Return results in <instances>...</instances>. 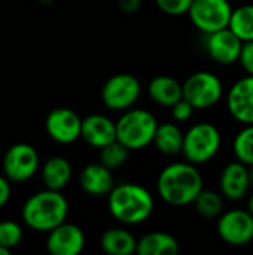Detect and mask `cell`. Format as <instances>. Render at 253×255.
I'll return each mask as SVG.
<instances>
[{
  "instance_id": "cell-18",
  "label": "cell",
  "mask_w": 253,
  "mask_h": 255,
  "mask_svg": "<svg viewBox=\"0 0 253 255\" xmlns=\"http://www.w3.org/2000/svg\"><path fill=\"white\" fill-rule=\"evenodd\" d=\"M40 173H42V182L45 188L61 191L63 188L69 185L72 175H73V169H72L70 161L66 157L54 155L45 161Z\"/></svg>"
},
{
  "instance_id": "cell-10",
  "label": "cell",
  "mask_w": 253,
  "mask_h": 255,
  "mask_svg": "<svg viewBox=\"0 0 253 255\" xmlns=\"http://www.w3.org/2000/svg\"><path fill=\"white\" fill-rule=\"evenodd\" d=\"M219 238L231 247H245L253 241V215L245 209H231L219 215Z\"/></svg>"
},
{
  "instance_id": "cell-29",
  "label": "cell",
  "mask_w": 253,
  "mask_h": 255,
  "mask_svg": "<svg viewBox=\"0 0 253 255\" xmlns=\"http://www.w3.org/2000/svg\"><path fill=\"white\" fill-rule=\"evenodd\" d=\"M194 111L195 109L192 108V105L188 103L185 99H180L179 102H176L171 106V115H173L174 121H177V123H185V121L191 120Z\"/></svg>"
},
{
  "instance_id": "cell-21",
  "label": "cell",
  "mask_w": 253,
  "mask_h": 255,
  "mask_svg": "<svg viewBox=\"0 0 253 255\" xmlns=\"http://www.w3.org/2000/svg\"><path fill=\"white\" fill-rule=\"evenodd\" d=\"M136 253L139 255H176L179 253V242L169 233L152 232L137 241Z\"/></svg>"
},
{
  "instance_id": "cell-16",
  "label": "cell",
  "mask_w": 253,
  "mask_h": 255,
  "mask_svg": "<svg viewBox=\"0 0 253 255\" xmlns=\"http://www.w3.org/2000/svg\"><path fill=\"white\" fill-rule=\"evenodd\" d=\"M219 188L222 197L231 202L243 200L251 190L248 166L239 160L227 164L219 178Z\"/></svg>"
},
{
  "instance_id": "cell-32",
  "label": "cell",
  "mask_w": 253,
  "mask_h": 255,
  "mask_svg": "<svg viewBox=\"0 0 253 255\" xmlns=\"http://www.w3.org/2000/svg\"><path fill=\"white\" fill-rule=\"evenodd\" d=\"M119 9L125 13H134L140 9L142 0H118Z\"/></svg>"
},
{
  "instance_id": "cell-7",
  "label": "cell",
  "mask_w": 253,
  "mask_h": 255,
  "mask_svg": "<svg viewBox=\"0 0 253 255\" xmlns=\"http://www.w3.org/2000/svg\"><path fill=\"white\" fill-rule=\"evenodd\" d=\"M40 167L37 149L30 143H15L7 148L1 160L3 175L15 184L30 181Z\"/></svg>"
},
{
  "instance_id": "cell-1",
  "label": "cell",
  "mask_w": 253,
  "mask_h": 255,
  "mask_svg": "<svg viewBox=\"0 0 253 255\" xmlns=\"http://www.w3.org/2000/svg\"><path fill=\"white\" fill-rule=\"evenodd\" d=\"M203 190V176L189 161H177L166 166L157 179L158 196L171 206L191 205Z\"/></svg>"
},
{
  "instance_id": "cell-23",
  "label": "cell",
  "mask_w": 253,
  "mask_h": 255,
  "mask_svg": "<svg viewBox=\"0 0 253 255\" xmlns=\"http://www.w3.org/2000/svg\"><path fill=\"white\" fill-rule=\"evenodd\" d=\"M228 28L242 40H253V4H242L233 9Z\"/></svg>"
},
{
  "instance_id": "cell-3",
  "label": "cell",
  "mask_w": 253,
  "mask_h": 255,
  "mask_svg": "<svg viewBox=\"0 0 253 255\" xmlns=\"http://www.w3.org/2000/svg\"><path fill=\"white\" fill-rule=\"evenodd\" d=\"M69 202L55 190H42L31 194L22 205L21 218L34 232L48 233L67 220Z\"/></svg>"
},
{
  "instance_id": "cell-5",
  "label": "cell",
  "mask_w": 253,
  "mask_h": 255,
  "mask_svg": "<svg viewBox=\"0 0 253 255\" xmlns=\"http://www.w3.org/2000/svg\"><path fill=\"white\" fill-rule=\"evenodd\" d=\"M222 145V136L216 126L210 123H198L183 133L182 154L186 161L200 166L216 157Z\"/></svg>"
},
{
  "instance_id": "cell-28",
  "label": "cell",
  "mask_w": 253,
  "mask_h": 255,
  "mask_svg": "<svg viewBox=\"0 0 253 255\" xmlns=\"http://www.w3.org/2000/svg\"><path fill=\"white\" fill-rule=\"evenodd\" d=\"M155 3L164 13L179 16L188 12L192 0H155Z\"/></svg>"
},
{
  "instance_id": "cell-27",
  "label": "cell",
  "mask_w": 253,
  "mask_h": 255,
  "mask_svg": "<svg viewBox=\"0 0 253 255\" xmlns=\"http://www.w3.org/2000/svg\"><path fill=\"white\" fill-rule=\"evenodd\" d=\"M24 239L22 227L13 220L0 221V247L12 251L16 248Z\"/></svg>"
},
{
  "instance_id": "cell-24",
  "label": "cell",
  "mask_w": 253,
  "mask_h": 255,
  "mask_svg": "<svg viewBox=\"0 0 253 255\" xmlns=\"http://www.w3.org/2000/svg\"><path fill=\"white\" fill-rule=\"evenodd\" d=\"M192 203L195 211L207 220L218 218L224 211V197L221 193H216L213 190L203 188Z\"/></svg>"
},
{
  "instance_id": "cell-17",
  "label": "cell",
  "mask_w": 253,
  "mask_h": 255,
  "mask_svg": "<svg viewBox=\"0 0 253 255\" xmlns=\"http://www.w3.org/2000/svg\"><path fill=\"white\" fill-rule=\"evenodd\" d=\"M79 187L92 197H101L107 196L115 187V178L112 170L101 163H91L81 170Z\"/></svg>"
},
{
  "instance_id": "cell-33",
  "label": "cell",
  "mask_w": 253,
  "mask_h": 255,
  "mask_svg": "<svg viewBox=\"0 0 253 255\" xmlns=\"http://www.w3.org/2000/svg\"><path fill=\"white\" fill-rule=\"evenodd\" d=\"M248 175H249V184H251V188H253V166H248Z\"/></svg>"
},
{
  "instance_id": "cell-22",
  "label": "cell",
  "mask_w": 253,
  "mask_h": 255,
  "mask_svg": "<svg viewBox=\"0 0 253 255\" xmlns=\"http://www.w3.org/2000/svg\"><path fill=\"white\" fill-rule=\"evenodd\" d=\"M152 143L166 155H177L182 152L183 131L174 123H163L157 126Z\"/></svg>"
},
{
  "instance_id": "cell-13",
  "label": "cell",
  "mask_w": 253,
  "mask_h": 255,
  "mask_svg": "<svg viewBox=\"0 0 253 255\" xmlns=\"http://www.w3.org/2000/svg\"><path fill=\"white\" fill-rule=\"evenodd\" d=\"M206 36V49L213 61L222 66H230L239 61L243 42L228 27Z\"/></svg>"
},
{
  "instance_id": "cell-14",
  "label": "cell",
  "mask_w": 253,
  "mask_h": 255,
  "mask_svg": "<svg viewBox=\"0 0 253 255\" xmlns=\"http://www.w3.org/2000/svg\"><path fill=\"white\" fill-rule=\"evenodd\" d=\"M230 115L242 124H253V75L239 79L228 91Z\"/></svg>"
},
{
  "instance_id": "cell-20",
  "label": "cell",
  "mask_w": 253,
  "mask_h": 255,
  "mask_svg": "<svg viewBox=\"0 0 253 255\" xmlns=\"http://www.w3.org/2000/svg\"><path fill=\"white\" fill-rule=\"evenodd\" d=\"M100 245L109 255H131L136 253L137 239L124 227H112L101 235Z\"/></svg>"
},
{
  "instance_id": "cell-6",
  "label": "cell",
  "mask_w": 253,
  "mask_h": 255,
  "mask_svg": "<svg viewBox=\"0 0 253 255\" xmlns=\"http://www.w3.org/2000/svg\"><path fill=\"white\" fill-rule=\"evenodd\" d=\"M224 94V84L212 72H195L182 84V99L194 109H209L219 103Z\"/></svg>"
},
{
  "instance_id": "cell-34",
  "label": "cell",
  "mask_w": 253,
  "mask_h": 255,
  "mask_svg": "<svg viewBox=\"0 0 253 255\" xmlns=\"http://www.w3.org/2000/svg\"><path fill=\"white\" fill-rule=\"evenodd\" d=\"M248 211L253 215V194L249 197V202H248Z\"/></svg>"
},
{
  "instance_id": "cell-35",
  "label": "cell",
  "mask_w": 253,
  "mask_h": 255,
  "mask_svg": "<svg viewBox=\"0 0 253 255\" xmlns=\"http://www.w3.org/2000/svg\"><path fill=\"white\" fill-rule=\"evenodd\" d=\"M9 254H10V251H9V250H6V248L0 247V255H9Z\"/></svg>"
},
{
  "instance_id": "cell-19",
  "label": "cell",
  "mask_w": 253,
  "mask_h": 255,
  "mask_svg": "<svg viewBox=\"0 0 253 255\" xmlns=\"http://www.w3.org/2000/svg\"><path fill=\"white\" fill-rule=\"evenodd\" d=\"M148 94L154 103L164 108H171L182 99V84L173 76L160 75L149 82Z\"/></svg>"
},
{
  "instance_id": "cell-25",
  "label": "cell",
  "mask_w": 253,
  "mask_h": 255,
  "mask_svg": "<svg viewBox=\"0 0 253 255\" xmlns=\"http://www.w3.org/2000/svg\"><path fill=\"white\" fill-rule=\"evenodd\" d=\"M233 151L240 163L253 166V124H246L237 133L233 142Z\"/></svg>"
},
{
  "instance_id": "cell-8",
  "label": "cell",
  "mask_w": 253,
  "mask_h": 255,
  "mask_svg": "<svg viewBox=\"0 0 253 255\" xmlns=\"http://www.w3.org/2000/svg\"><path fill=\"white\" fill-rule=\"evenodd\" d=\"M142 94L139 79L131 73L110 76L101 88V102L110 111H127L133 108Z\"/></svg>"
},
{
  "instance_id": "cell-11",
  "label": "cell",
  "mask_w": 253,
  "mask_h": 255,
  "mask_svg": "<svg viewBox=\"0 0 253 255\" xmlns=\"http://www.w3.org/2000/svg\"><path fill=\"white\" fill-rule=\"evenodd\" d=\"M81 126L82 118L69 108H55L45 120L48 136L60 145H70L81 139Z\"/></svg>"
},
{
  "instance_id": "cell-26",
  "label": "cell",
  "mask_w": 253,
  "mask_h": 255,
  "mask_svg": "<svg viewBox=\"0 0 253 255\" xmlns=\"http://www.w3.org/2000/svg\"><path fill=\"white\" fill-rule=\"evenodd\" d=\"M128 155H130V149L125 148L118 140H113L109 145L100 148V163L110 170L124 166L128 160Z\"/></svg>"
},
{
  "instance_id": "cell-15",
  "label": "cell",
  "mask_w": 253,
  "mask_h": 255,
  "mask_svg": "<svg viewBox=\"0 0 253 255\" xmlns=\"http://www.w3.org/2000/svg\"><path fill=\"white\" fill-rule=\"evenodd\" d=\"M81 139L92 148H103L116 140V124L106 115L92 114L82 120Z\"/></svg>"
},
{
  "instance_id": "cell-12",
  "label": "cell",
  "mask_w": 253,
  "mask_h": 255,
  "mask_svg": "<svg viewBox=\"0 0 253 255\" xmlns=\"http://www.w3.org/2000/svg\"><path fill=\"white\" fill-rule=\"evenodd\" d=\"M85 242L84 230L64 221L48 232L46 250L51 255H79L85 248Z\"/></svg>"
},
{
  "instance_id": "cell-31",
  "label": "cell",
  "mask_w": 253,
  "mask_h": 255,
  "mask_svg": "<svg viewBox=\"0 0 253 255\" xmlns=\"http://www.w3.org/2000/svg\"><path fill=\"white\" fill-rule=\"evenodd\" d=\"M10 194H12L10 181L4 175H0V209L7 205V202L10 200Z\"/></svg>"
},
{
  "instance_id": "cell-2",
  "label": "cell",
  "mask_w": 253,
  "mask_h": 255,
  "mask_svg": "<svg viewBox=\"0 0 253 255\" xmlns=\"http://www.w3.org/2000/svg\"><path fill=\"white\" fill-rule=\"evenodd\" d=\"M110 215L121 224L137 226L145 223L154 212L155 202L149 190L134 182H121L107 194Z\"/></svg>"
},
{
  "instance_id": "cell-9",
  "label": "cell",
  "mask_w": 253,
  "mask_h": 255,
  "mask_svg": "<svg viewBox=\"0 0 253 255\" xmlns=\"http://www.w3.org/2000/svg\"><path fill=\"white\" fill-rule=\"evenodd\" d=\"M186 13L195 28L210 34L228 27L233 6L228 0H192Z\"/></svg>"
},
{
  "instance_id": "cell-30",
  "label": "cell",
  "mask_w": 253,
  "mask_h": 255,
  "mask_svg": "<svg viewBox=\"0 0 253 255\" xmlns=\"http://www.w3.org/2000/svg\"><path fill=\"white\" fill-rule=\"evenodd\" d=\"M239 63L242 64V67L246 70L248 75H253V40L243 42Z\"/></svg>"
},
{
  "instance_id": "cell-4",
  "label": "cell",
  "mask_w": 253,
  "mask_h": 255,
  "mask_svg": "<svg viewBox=\"0 0 253 255\" xmlns=\"http://www.w3.org/2000/svg\"><path fill=\"white\" fill-rule=\"evenodd\" d=\"M116 124V140L130 151H140L149 146L158 126L157 117L146 109H127Z\"/></svg>"
}]
</instances>
